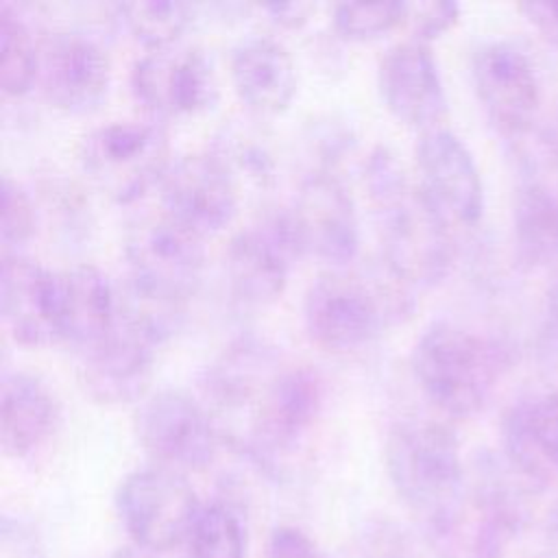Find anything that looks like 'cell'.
<instances>
[{"instance_id":"1","label":"cell","mask_w":558,"mask_h":558,"mask_svg":"<svg viewBox=\"0 0 558 558\" xmlns=\"http://www.w3.org/2000/svg\"><path fill=\"white\" fill-rule=\"evenodd\" d=\"M364 187L381 244V262L405 283H440L456 257L453 227L388 146H375L364 161Z\"/></svg>"},{"instance_id":"2","label":"cell","mask_w":558,"mask_h":558,"mask_svg":"<svg viewBox=\"0 0 558 558\" xmlns=\"http://www.w3.org/2000/svg\"><path fill=\"white\" fill-rule=\"evenodd\" d=\"M384 458L392 488L425 538L451 551L469 493L453 429L434 418H403L390 427Z\"/></svg>"},{"instance_id":"3","label":"cell","mask_w":558,"mask_h":558,"mask_svg":"<svg viewBox=\"0 0 558 558\" xmlns=\"http://www.w3.org/2000/svg\"><path fill=\"white\" fill-rule=\"evenodd\" d=\"M412 310L414 288L381 262L371 270L331 268L316 277L305 292L303 320L314 344L351 353Z\"/></svg>"},{"instance_id":"4","label":"cell","mask_w":558,"mask_h":558,"mask_svg":"<svg viewBox=\"0 0 558 558\" xmlns=\"http://www.w3.org/2000/svg\"><path fill=\"white\" fill-rule=\"evenodd\" d=\"M412 373L427 401L451 418L480 414L490 401L504 371L506 349L464 325L436 320L416 338Z\"/></svg>"},{"instance_id":"5","label":"cell","mask_w":558,"mask_h":558,"mask_svg":"<svg viewBox=\"0 0 558 558\" xmlns=\"http://www.w3.org/2000/svg\"><path fill=\"white\" fill-rule=\"evenodd\" d=\"M78 161L89 181L116 203H133L170 168V140L157 120H113L83 135Z\"/></svg>"},{"instance_id":"6","label":"cell","mask_w":558,"mask_h":558,"mask_svg":"<svg viewBox=\"0 0 558 558\" xmlns=\"http://www.w3.org/2000/svg\"><path fill=\"white\" fill-rule=\"evenodd\" d=\"M203 240L163 209L140 216L124 235L126 283L150 296L185 305L201 283Z\"/></svg>"},{"instance_id":"7","label":"cell","mask_w":558,"mask_h":558,"mask_svg":"<svg viewBox=\"0 0 558 558\" xmlns=\"http://www.w3.org/2000/svg\"><path fill=\"white\" fill-rule=\"evenodd\" d=\"M116 506L133 543L157 554L187 541L203 504L183 473L153 464L120 482Z\"/></svg>"},{"instance_id":"8","label":"cell","mask_w":558,"mask_h":558,"mask_svg":"<svg viewBox=\"0 0 558 558\" xmlns=\"http://www.w3.org/2000/svg\"><path fill=\"white\" fill-rule=\"evenodd\" d=\"M133 427L155 464L179 473L209 466L220 442L218 427L205 405L174 388L144 397L135 410Z\"/></svg>"},{"instance_id":"9","label":"cell","mask_w":558,"mask_h":558,"mask_svg":"<svg viewBox=\"0 0 558 558\" xmlns=\"http://www.w3.org/2000/svg\"><path fill=\"white\" fill-rule=\"evenodd\" d=\"M477 100L493 129L517 142L525 137L541 111V76L525 48L510 39L484 41L471 61Z\"/></svg>"},{"instance_id":"10","label":"cell","mask_w":558,"mask_h":558,"mask_svg":"<svg viewBox=\"0 0 558 558\" xmlns=\"http://www.w3.org/2000/svg\"><path fill=\"white\" fill-rule=\"evenodd\" d=\"M301 255L288 207L266 211L231 238L225 253L229 286L240 301L268 305L283 294L292 262Z\"/></svg>"},{"instance_id":"11","label":"cell","mask_w":558,"mask_h":558,"mask_svg":"<svg viewBox=\"0 0 558 558\" xmlns=\"http://www.w3.org/2000/svg\"><path fill=\"white\" fill-rule=\"evenodd\" d=\"M131 92L155 118H181L209 109L218 98L211 59L196 46L148 50L131 68Z\"/></svg>"},{"instance_id":"12","label":"cell","mask_w":558,"mask_h":558,"mask_svg":"<svg viewBox=\"0 0 558 558\" xmlns=\"http://www.w3.org/2000/svg\"><path fill=\"white\" fill-rule=\"evenodd\" d=\"M325 401V386L312 366H281L253 405L248 453L257 462L292 451L314 427Z\"/></svg>"},{"instance_id":"13","label":"cell","mask_w":558,"mask_h":558,"mask_svg":"<svg viewBox=\"0 0 558 558\" xmlns=\"http://www.w3.org/2000/svg\"><path fill=\"white\" fill-rule=\"evenodd\" d=\"M303 255L347 268L360 251V222L353 196L331 170H312L288 205Z\"/></svg>"},{"instance_id":"14","label":"cell","mask_w":558,"mask_h":558,"mask_svg":"<svg viewBox=\"0 0 558 558\" xmlns=\"http://www.w3.org/2000/svg\"><path fill=\"white\" fill-rule=\"evenodd\" d=\"M37 83L46 100L65 113L96 111L111 83L109 54L81 31L48 33L39 41Z\"/></svg>"},{"instance_id":"15","label":"cell","mask_w":558,"mask_h":558,"mask_svg":"<svg viewBox=\"0 0 558 558\" xmlns=\"http://www.w3.org/2000/svg\"><path fill=\"white\" fill-rule=\"evenodd\" d=\"M159 190L161 209L203 238L222 231L235 218L242 192L211 150L172 161Z\"/></svg>"},{"instance_id":"16","label":"cell","mask_w":558,"mask_h":558,"mask_svg":"<svg viewBox=\"0 0 558 558\" xmlns=\"http://www.w3.org/2000/svg\"><path fill=\"white\" fill-rule=\"evenodd\" d=\"M0 303L2 320L15 342L26 347L63 342L61 272L24 253H2Z\"/></svg>"},{"instance_id":"17","label":"cell","mask_w":558,"mask_h":558,"mask_svg":"<svg viewBox=\"0 0 558 558\" xmlns=\"http://www.w3.org/2000/svg\"><path fill=\"white\" fill-rule=\"evenodd\" d=\"M418 185L451 227H475L484 214L482 174L469 146L449 129L421 131L414 148Z\"/></svg>"},{"instance_id":"18","label":"cell","mask_w":558,"mask_h":558,"mask_svg":"<svg viewBox=\"0 0 558 558\" xmlns=\"http://www.w3.org/2000/svg\"><path fill=\"white\" fill-rule=\"evenodd\" d=\"M377 87L386 109L421 131L440 126L447 94L429 44L405 39L390 46L377 65Z\"/></svg>"},{"instance_id":"19","label":"cell","mask_w":558,"mask_h":558,"mask_svg":"<svg viewBox=\"0 0 558 558\" xmlns=\"http://www.w3.org/2000/svg\"><path fill=\"white\" fill-rule=\"evenodd\" d=\"M157 347V342L118 316L102 340L78 353V377L85 392L94 401L109 405L144 399Z\"/></svg>"},{"instance_id":"20","label":"cell","mask_w":558,"mask_h":558,"mask_svg":"<svg viewBox=\"0 0 558 558\" xmlns=\"http://www.w3.org/2000/svg\"><path fill=\"white\" fill-rule=\"evenodd\" d=\"M506 462L538 490L558 482V392L517 399L501 418Z\"/></svg>"},{"instance_id":"21","label":"cell","mask_w":558,"mask_h":558,"mask_svg":"<svg viewBox=\"0 0 558 558\" xmlns=\"http://www.w3.org/2000/svg\"><path fill=\"white\" fill-rule=\"evenodd\" d=\"M231 81L240 100L257 116L288 109L296 92V68L290 50L270 35H248L229 59Z\"/></svg>"},{"instance_id":"22","label":"cell","mask_w":558,"mask_h":558,"mask_svg":"<svg viewBox=\"0 0 558 558\" xmlns=\"http://www.w3.org/2000/svg\"><path fill=\"white\" fill-rule=\"evenodd\" d=\"M59 401L37 375L4 371L0 384V445L11 458L35 453L54 434Z\"/></svg>"},{"instance_id":"23","label":"cell","mask_w":558,"mask_h":558,"mask_svg":"<svg viewBox=\"0 0 558 558\" xmlns=\"http://www.w3.org/2000/svg\"><path fill=\"white\" fill-rule=\"evenodd\" d=\"M63 281V342L83 353L102 340L118 320V290L109 277L78 264L61 270Z\"/></svg>"},{"instance_id":"24","label":"cell","mask_w":558,"mask_h":558,"mask_svg":"<svg viewBox=\"0 0 558 558\" xmlns=\"http://www.w3.org/2000/svg\"><path fill=\"white\" fill-rule=\"evenodd\" d=\"M512 244L527 270L558 264V194L541 181H525L514 194Z\"/></svg>"},{"instance_id":"25","label":"cell","mask_w":558,"mask_h":558,"mask_svg":"<svg viewBox=\"0 0 558 558\" xmlns=\"http://www.w3.org/2000/svg\"><path fill=\"white\" fill-rule=\"evenodd\" d=\"M471 558H558V541L530 506L482 510Z\"/></svg>"},{"instance_id":"26","label":"cell","mask_w":558,"mask_h":558,"mask_svg":"<svg viewBox=\"0 0 558 558\" xmlns=\"http://www.w3.org/2000/svg\"><path fill=\"white\" fill-rule=\"evenodd\" d=\"M277 368L268 349L255 342L233 344L207 368L203 379L205 395L229 410L244 403L255 405Z\"/></svg>"},{"instance_id":"27","label":"cell","mask_w":558,"mask_h":558,"mask_svg":"<svg viewBox=\"0 0 558 558\" xmlns=\"http://www.w3.org/2000/svg\"><path fill=\"white\" fill-rule=\"evenodd\" d=\"M231 172L235 183H251L259 190L272 185L277 174V157L268 135L248 120H231L225 124L209 148Z\"/></svg>"},{"instance_id":"28","label":"cell","mask_w":558,"mask_h":558,"mask_svg":"<svg viewBox=\"0 0 558 558\" xmlns=\"http://www.w3.org/2000/svg\"><path fill=\"white\" fill-rule=\"evenodd\" d=\"M39 44L24 17L9 4H0V87L7 96H22L37 83Z\"/></svg>"},{"instance_id":"29","label":"cell","mask_w":558,"mask_h":558,"mask_svg":"<svg viewBox=\"0 0 558 558\" xmlns=\"http://www.w3.org/2000/svg\"><path fill=\"white\" fill-rule=\"evenodd\" d=\"M185 545L190 558H244V521L225 499L203 504Z\"/></svg>"},{"instance_id":"30","label":"cell","mask_w":558,"mask_h":558,"mask_svg":"<svg viewBox=\"0 0 558 558\" xmlns=\"http://www.w3.org/2000/svg\"><path fill=\"white\" fill-rule=\"evenodd\" d=\"M124 28L148 50L179 44L181 33L190 26L194 9L174 0H135L116 4Z\"/></svg>"},{"instance_id":"31","label":"cell","mask_w":558,"mask_h":558,"mask_svg":"<svg viewBox=\"0 0 558 558\" xmlns=\"http://www.w3.org/2000/svg\"><path fill=\"white\" fill-rule=\"evenodd\" d=\"M408 17V2H340L331 11L333 31L353 41L390 33Z\"/></svg>"},{"instance_id":"32","label":"cell","mask_w":558,"mask_h":558,"mask_svg":"<svg viewBox=\"0 0 558 558\" xmlns=\"http://www.w3.org/2000/svg\"><path fill=\"white\" fill-rule=\"evenodd\" d=\"M0 242L2 253H22L37 227V209L26 187L11 177H2L0 187Z\"/></svg>"},{"instance_id":"33","label":"cell","mask_w":558,"mask_h":558,"mask_svg":"<svg viewBox=\"0 0 558 558\" xmlns=\"http://www.w3.org/2000/svg\"><path fill=\"white\" fill-rule=\"evenodd\" d=\"M357 558H418L410 534L388 519L371 521L357 541Z\"/></svg>"},{"instance_id":"34","label":"cell","mask_w":558,"mask_h":558,"mask_svg":"<svg viewBox=\"0 0 558 558\" xmlns=\"http://www.w3.org/2000/svg\"><path fill=\"white\" fill-rule=\"evenodd\" d=\"M460 17V7L456 2H414L408 4V17L412 39L429 41L447 33Z\"/></svg>"},{"instance_id":"35","label":"cell","mask_w":558,"mask_h":558,"mask_svg":"<svg viewBox=\"0 0 558 558\" xmlns=\"http://www.w3.org/2000/svg\"><path fill=\"white\" fill-rule=\"evenodd\" d=\"M0 558H44L33 527L20 519L4 517L0 525Z\"/></svg>"},{"instance_id":"36","label":"cell","mask_w":558,"mask_h":558,"mask_svg":"<svg viewBox=\"0 0 558 558\" xmlns=\"http://www.w3.org/2000/svg\"><path fill=\"white\" fill-rule=\"evenodd\" d=\"M262 558H325L312 538L292 525L272 530Z\"/></svg>"},{"instance_id":"37","label":"cell","mask_w":558,"mask_h":558,"mask_svg":"<svg viewBox=\"0 0 558 558\" xmlns=\"http://www.w3.org/2000/svg\"><path fill=\"white\" fill-rule=\"evenodd\" d=\"M519 13L541 35L545 44L558 50V0L551 2H521Z\"/></svg>"},{"instance_id":"38","label":"cell","mask_w":558,"mask_h":558,"mask_svg":"<svg viewBox=\"0 0 558 558\" xmlns=\"http://www.w3.org/2000/svg\"><path fill=\"white\" fill-rule=\"evenodd\" d=\"M262 11L277 24L281 26H299L303 24L310 13L314 11V4H305V2H275V4H264Z\"/></svg>"},{"instance_id":"39","label":"cell","mask_w":558,"mask_h":558,"mask_svg":"<svg viewBox=\"0 0 558 558\" xmlns=\"http://www.w3.org/2000/svg\"><path fill=\"white\" fill-rule=\"evenodd\" d=\"M545 314H547V327L551 338L558 344V279L549 286L547 290V303H545Z\"/></svg>"},{"instance_id":"40","label":"cell","mask_w":558,"mask_h":558,"mask_svg":"<svg viewBox=\"0 0 558 558\" xmlns=\"http://www.w3.org/2000/svg\"><path fill=\"white\" fill-rule=\"evenodd\" d=\"M545 144H547V155L558 172V105L554 109V116L549 120V126H547V137H545Z\"/></svg>"},{"instance_id":"41","label":"cell","mask_w":558,"mask_h":558,"mask_svg":"<svg viewBox=\"0 0 558 558\" xmlns=\"http://www.w3.org/2000/svg\"><path fill=\"white\" fill-rule=\"evenodd\" d=\"M109 558H155V554L148 551V549H142V547L133 545V547H124V549L113 551Z\"/></svg>"},{"instance_id":"42","label":"cell","mask_w":558,"mask_h":558,"mask_svg":"<svg viewBox=\"0 0 558 558\" xmlns=\"http://www.w3.org/2000/svg\"><path fill=\"white\" fill-rule=\"evenodd\" d=\"M543 523L547 525V530L551 532V536L558 541V499L549 506V510H547Z\"/></svg>"}]
</instances>
